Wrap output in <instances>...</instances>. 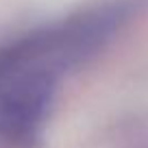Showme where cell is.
Returning <instances> with one entry per match:
<instances>
[{
    "instance_id": "1",
    "label": "cell",
    "mask_w": 148,
    "mask_h": 148,
    "mask_svg": "<svg viewBox=\"0 0 148 148\" xmlns=\"http://www.w3.org/2000/svg\"><path fill=\"white\" fill-rule=\"evenodd\" d=\"M113 15L85 13L0 48V148H35L61 81L113 28Z\"/></svg>"
}]
</instances>
